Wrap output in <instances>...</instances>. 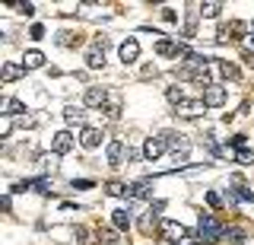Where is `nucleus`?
Here are the masks:
<instances>
[{"instance_id": "1", "label": "nucleus", "mask_w": 254, "mask_h": 245, "mask_svg": "<svg viewBox=\"0 0 254 245\" xmlns=\"http://www.w3.org/2000/svg\"><path fill=\"white\" fill-rule=\"evenodd\" d=\"M197 233H200L203 245H210V242H219L222 236H226V226H222L213 213H200V217H197Z\"/></svg>"}, {"instance_id": "2", "label": "nucleus", "mask_w": 254, "mask_h": 245, "mask_svg": "<svg viewBox=\"0 0 254 245\" xmlns=\"http://www.w3.org/2000/svg\"><path fill=\"white\" fill-rule=\"evenodd\" d=\"M105 48H108V38L99 35V38L89 45V51H86V67H89V70L105 67Z\"/></svg>"}, {"instance_id": "3", "label": "nucleus", "mask_w": 254, "mask_h": 245, "mask_svg": "<svg viewBox=\"0 0 254 245\" xmlns=\"http://www.w3.org/2000/svg\"><path fill=\"white\" fill-rule=\"evenodd\" d=\"M159 236H162L169 245H181L185 236H188V229L181 223H175V220H162V223H159Z\"/></svg>"}, {"instance_id": "4", "label": "nucleus", "mask_w": 254, "mask_h": 245, "mask_svg": "<svg viewBox=\"0 0 254 245\" xmlns=\"http://www.w3.org/2000/svg\"><path fill=\"white\" fill-rule=\"evenodd\" d=\"M245 32H248V26H245L242 19H232V22H226V26L216 32V42H238Z\"/></svg>"}, {"instance_id": "5", "label": "nucleus", "mask_w": 254, "mask_h": 245, "mask_svg": "<svg viewBox=\"0 0 254 245\" xmlns=\"http://www.w3.org/2000/svg\"><path fill=\"white\" fill-rule=\"evenodd\" d=\"M73 144H76V137L70 131H58L51 137V150H54V156H64V153H70L73 150Z\"/></svg>"}, {"instance_id": "6", "label": "nucleus", "mask_w": 254, "mask_h": 245, "mask_svg": "<svg viewBox=\"0 0 254 245\" xmlns=\"http://www.w3.org/2000/svg\"><path fill=\"white\" fill-rule=\"evenodd\" d=\"M165 140H162V134H159V137H146V144H143V160H149V163H156L159 156L165 153Z\"/></svg>"}, {"instance_id": "7", "label": "nucleus", "mask_w": 254, "mask_h": 245, "mask_svg": "<svg viewBox=\"0 0 254 245\" xmlns=\"http://www.w3.org/2000/svg\"><path fill=\"white\" fill-rule=\"evenodd\" d=\"M108 96L111 92L105 89V86H89L86 89V96H83V105H89V108H102L108 102Z\"/></svg>"}, {"instance_id": "8", "label": "nucleus", "mask_w": 254, "mask_h": 245, "mask_svg": "<svg viewBox=\"0 0 254 245\" xmlns=\"http://www.w3.org/2000/svg\"><path fill=\"white\" fill-rule=\"evenodd\" d=\"M105 153H108V163H111V165H121V163L127 160V156H130V150H127L124 140H108Z\"/></svg>"}, {"instance_id": "9", "label": "nucleus", "mask_w": 254, "mask_h": 245, "mask_svg": "<svg viewBox=\"0 0 254 245\" xmlns=\"http://www.w3.org/2000/svg\"><path fill=\"white\" fill-rule=\"evenodd\" d=\"M203 112H206L203 99H185L181 105H175V115H181V118H197V115H203Z\"/></svg>"}, {"instance_id": "10", "label": "nucleus", "mask_w": 254, "mask_h": 245, "mask_svg": "<svg viewBox=\"0 0 254 245\" xmlns=\"http://www.w3.org/2000/svg\"><path fill=\"white\" fill-rule=\"evenodd\" d=\"M203 105L206 108H219V105H226V86H206L203 89Z\"/></svg>"}, {"instance_id": "11", "label": "nucleus", "mask_w": 254, "mask_h": 245, "mask_svg": "<svg viewBox=\"0 0 254 245\" xmlns=\"http://www.w3.org/2000/svg\"><path fill=\"white\" fill-rule=\"evenodd\" d=\"M118 54H121L124 64H137V58H140V42H137V38H124V42L118 45Z\"/></svg>"}, {"instance_id": "12", "label": "nucleus", "mask_w": 254, "mask_h": 245, "mask_svg": "<svg viewBox=\"0 0 254 245\" xmlns=\"http://www.w3.org/2000/svg\"><path fill=\"white\" fill-rule=\"evenodd\" d=\"M162 140H165V147L172 150V156H175V153H188V140H185V134L165 131V134H162Z\"/></svg>"}, {"instance_id": "13", "label": "nucleus", "mask_w": 254, "mask_h": 245, "mask_svg": "<svg viewBox=\"0 0 254 245\" xmlns=\"http://www.w3.org/2000/svg\"><path fill=\"white\" fill-rule=\"evenodd\" d=\"M79 144H83L86 150H99L102 147V131L99 128H83L79 131Z\"/></svg>"}, {"instance_id": "14", "label": "nucleus", "mask_w": 254, "mask_h": 245, "mask_svg": "<svg viewBox=\"0 0 254 245\" xmlns=\"http://www.w3.org/2000/svg\"><path fill=\"white\" fill-rule=\"evenodd\" d=\"M19 77H26L22 61H19V64H16V61H10V64H3V70H0V80H3V83H13V80H19Z\"/></svg>"}, {"instance_id": "15", "label": "nucleus", "mask_w": 254, "mask_h": 245, "mask_svg": "<svg viewBox=\"0 0 254 245\" xmlns=\"http://www.w3.org/2000/svg\"><path fill=\"white\" fill-rule=\"evenodd\" d=\"M64 121H67L70 128H83L86 112H83V108H76V105H67V108H64Z\"/></svg>"}, {"instance_id": "16", "label": "nucleus", "mask_w": 254, "mask_h": 245, "mask_svg": "<svg viewBox=\"0 0 254 245\" xmlns=\"http://www.w3.org/2000/svg\"><path fill=\"white\" fill-rule=\"evenodd\" d=\"M149 194H153V181L149 178H140V181L130 185V197H137V201H146Z\"/></svg>"}, {"instance_id": "17", "label": "nucleus", "mask_w": 254, "mask_h": 245, "mask_svg": "<svg viewBox=\"0 0 254 245\" xmlns=\"http://www.w3.org/2000/svg\"><path fill=\"white\" fill-rule=\"evenodd\" d=\"M111 223H115V229L127 233V229H130V223H133V217H130L124 207H118V210H111Z\"/></svg>"}, {"instance_id": "18", "label": "nucleus", "mask_w": 254, "mask_h": 245, "mask_svg": "<svg viewBox=\"0 0 254 245\" xmlns=\"http://www.w3.org/2000/svg\"><path fill=\"white\" fill-rule=\"evenodd\" d=\"M156 54H162V58H175V54H178V42H175V38H159V42H156Z\"/></svg>"}, {"instance_id": "19", "label": "nucleus", "mask_w": 254, "mask_h": 245, "mask_svg": "<svg viewBox=\"0 0 254 245\" xmlns=\"http://www.w3.org/2000/svg\"><path fill=\"white\" fill-rule=\"evenodd\" d=\"M0 108H3L6 118H16V115H26V105H22L19 99H3L0 102Z\"/></svg>"}, {"instance_id": "20", "label": "nucleus", "mask_w": 254, "mask_h": 245, "mask_svg": "<svg viewBox=\"0 0 254 245\" xmlns=\"http://www.w3.org/2000/svg\"><path fill=\"white\" fill-rule=\"evenodd\" d=\"M22 67H26V70L45 67V54H42V51H26V54H22Z\"/></svg>"}, {"instance_id": "21", "label": "nucleus", "mask_w": 254, "mask_h": 245, "mask_svg": "<svg viewBox=\"0 0 254 245\" xmlns=\"http://www.w3.org/2000/svg\"><path fill=\"white\" fill-rule=\"evenodd\" d=\"M105 194H111V197H130V185H124V181H108Z\"/></svg>"}, {"instance_id": "22", "label": "nucleus", "mask_w": 254, "mask_h": 245, "mask_svg": "<svg viewBox=\"0 0 254 245\" xmlns=\"http://www.w3.org/2000/svg\"><path fill=\"white\" fill-rule=\"evenodd\" d=\"M219 74L226 77V80H238V77H242V70H238L232 61H219Z\"/></svg>"}, {"instance_id": "23", "label": "nucleus", "mask_w": 254, "mask_h": 245, "mask_svg": "<svg viewBox=\"0 0 254 245\" xmlns=\"http://www.w3.org/2000/svg\"><path fill=\"white\" fill-rule=\"evenodd\" d=\"M219 10H222V3H216V0H210V3H200V16H206V19H216Z\"/></svg>"}, {"instance_id": "24", "label": "nucleus", "mask_w": 254, "mask_h": 245, "mask_svg": "<svg viewBox=\"0 0 254 245\" xmlns=\"http://www.w3.org/2000/svg\"><path fill=\"white\" fill-rule=\"evenodd\" d=\"M222 239H229V242H245L248 239V236H245V229H238V226H226V236H222Z\"/></svg>"}, {"instance_id": "25", "label": "nucleus", "mask_w": 254, "mask_h": 245, "mask_svg": "<svg viewBox=\"0 0 254 245\" xmlns=\"http://www.w3.org/2000/svg\"><path fill=\"white\" fill-rule=\"evenodd\" d=\"M235 160L242 163V165H254V150H248V147L235 150Z\"/></svg>"}, {"instance_id": "26", "label": "nucleus", "mask_w": 254, "mask_h": 245, "mask_svg": "<svg viewBox=\"0 0 254 245\" xmlns=\"http://www.w3.org/2000/svg\"><path fill=\"white\" fill-rule=\"evenodd\" d=\"M165 96H169V102L181 105V102H185V89H181V86H169V92H165Z\"/></svg>"}, {"instance_id": "27", "label": "nucleus", "mask_w": 254, "mask_h": 245, "mask_svg": "<svg viewBox=\"0 0 254 245\" xmlns=\"http://www.w3.org/2000/svg\"><path fill=\"white\" fill-rule=\"evenodd\" d=\"M70 188H76V191H89V188H95V181H89V178H73V181H70Z\"/></svg>"}, {"instance_id": "28", "label": "nucleus", "mask_w": 254, "mask_h": 245, "mask_svg": "<svg viewBox=\"0 0 254 245\" xmlns=\"http://www.w3.org/2000/svg\"><path fill=\"white\" fill-rule=\"evenodd\" d=\"M58 45H64V48H70V45H76V38H73V32H58Z\"/></svg>"}, {"instance_id": "29", "label": "nucleus", "mask_w": 254, "mask_h": 245, "mask_svg": "<svg viewBox=\"0 0 254 245\" xmlns=\"http://www.w3.org/2000/svg\"><path fill=\"white\" fill-rule=\"evenodd\" d=\"M29 38H32V42H42V38H45V26H42V22H35V26L29 29Z\"/></svg>"}, {"instance_id": "30", "label": "nucleus", "mask_w": 254, "mask_h": 245, "mask_svg": "<svg viewBox=\"0 0 254 245\" xmlns=\"http://www.w3.org/2000/svg\"><path fill=\"white\" fill-rule=\"evenodd\" d=\"M153 223H156V213H146V217L140 220V229H143V233H149V229H153Z\"/></svg>"}, {"instance_id": "31", "label": "nucleus", "mask_w": 254, "mask_h": 245, "mask_svg": "<svg viewBox=\"0 0 254 245\" xmlns=\"http://www.w3.org/2000/svg\"><path fill=\"white\" fill-rule=\"evenodd\" d=\"M13 10H19V13H26V16H32V13H35V3H13Z\"/></svg>"}, {"instance_id": "32", "label": "nucleus", "mask_w": 254, "mask_h": 245, "mask_svg": "<svg viewBox=\"0 0 254 245\" xmlns=\"http://www.w3.org/2000/svg\"><path fill=\"white\" fill-rule=\"evenodd\" d=\"M206 204H210V207H219V204H222V197H219L216 191H206Z\"/></svg>"}, {"instance_id": "33", "label": "nucleus", "mask_w": 254, "mask_h": 245, "mask_svg": "<svg viewBox=\"0 0 254 245\" xmlns=\"http://www.w3.org/2000/svg\"><path fill=\"white\" fill-rule=\"evenodd\" d=\"M248 45H251V48H254V32H251V38H248Z\"/></svg>"}, {"instance_id": "34", "label": "nucleus", "mask_w": 254, "mask_h": 245, "mask_svg": "<svg viewBox=\"0 0 254 245\" xmlns=\"http://www.w3.org/2000/svg\"><path fill=\"white\" fill-rule=\"evenodd\" d=\"M251 32H254V29H251Z\"/></svg>"}]
</instances>
